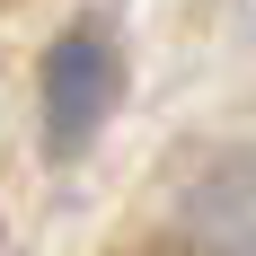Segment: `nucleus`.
Wrapping results in <instances>:
<instances>
[{
	"label": "nucleus",
	"instance_id": "f257e3e1",
	"mask_svg": "<svg viewBox=\"0 0 256 256\" xmlns=\"http://www.w3.org/2000/svg\"><path fill=\"white\" fill-rule=\"evenodd\" d=\"M115 106V36H106L98 18H80L53 36L44 53V150L71 159L88 132H98V115Z\"/></svg>",
	"mask_w": 256,
	"mask_h": 256
}]
</instances>
